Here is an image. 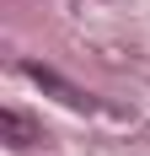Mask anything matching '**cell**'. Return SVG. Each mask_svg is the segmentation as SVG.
Wrapping results in <instances>:
<instances>
[{"mask_svg":"<svg viewBox=\"0 0 150 156\" xmlns=\"http://www.w3.org/2000/svg\"><path fill=\"white\" fill-rule=\"evenodd\" d=\"M0 129H5V140H11L16 151H22V145H32V124H27L16 108H5V113H0Z\"/></svg>","mask_w":150,"mask_h":156,"instance_id":"1","label":"cell"}]
</instances>
